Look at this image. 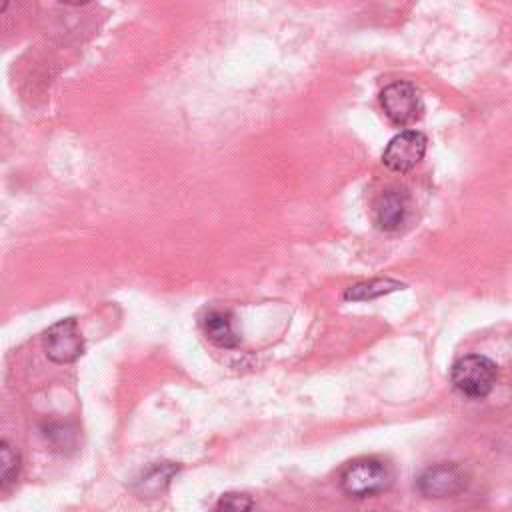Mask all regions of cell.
Wrapping results in <instances>:
<instances>
[{"instance_id":"obj_5","label":"cell","mask_w":512,"mask_h":512,"mask_svg":"<svg viewBox=\"0 0 512 512\" xmlns=\"http://www.w3.org/2000/svg\"><path fill=\"white\" fill-rule=\"evenodd\" d=\"M426 154V136L418 130L396 134L382 152V162L394 172H410Z\"/></svg>"},{"instance_id":"obj_1","label":"cell","mask_w":512,"mask_h":512,"mask_svg":"<svg viewBox=\"0 0 512 512\" xmlns=\"http://www.w3.org/2000/svg\"><path fill=\"white\" fill-rule=\"evenodd\" d=\"M390 470L378 458L352 460L340 474V486L344 494L352 498H368L384 492L390 486Z\"/></svg>"},{"instance_id":"obj_7","label":"cell","mask_w":512,"mask_h":512,"mask_svg":"<svg viewBox=\"0 0 512 512\" xmlns=\"http://www.w3.org/2000/svg\"><path fill=\"white\" fill-rule=\"evenodd\" d=\"M408 206H410V198H408L406 190H400V188L386 190L384 194H380V198H378V202L374 206L376 224L382 230H396V228H400V224L406 220Z\"/></svg>"},{"instance_id":"obj_2","label":"cell","mask_w":512,"mask_h":512,"mask_svg":"<svg viewBox=\"0 0 512 512\" xmlns=\"http://www.w3.org/2000/svg\"><path fill=\"white\" fill-rule=\"evenodd\" d=\"M454 388L468 398H484L496 384V364L480 354H468L450 370Z\"/></svg>"},{"instance_id":"obj_13","label":"cell","mask_w":512,"mask_h":512,"mask_svg":"<svg viewBox=\"0 0 512 512\" xmlns=\"http://www.w3.org/2000/svg\"><path fill=\"white\" fill-rule=\"evenodd\" d=\"M66 4H72V6H80V4H88L90 0H62Z\"/></svg>"},{"instance_id":"obj_4","label":"cell","mask_w":512,"mask_h":512,"mask_svg":"<svg viewBox=\"0 0 512 512\" xmlns=\"http://www.w3.org/2000/svg\"><path fill=\"white\" fill-rule=\"evenodd\" d=\"M44 352L56 364H70L84 352V338L76 318H62L44 332Z\"/></svg>"},{"instance_id":"obj_3","label":"cell","mask_w":512,"mask_h":512,"mask_svg":"<svg viewBox=\"0 0 512 512\" xmlns=\"http://www.w3.org/2000/svg\"><path fill=\"white\" fill-rule=\"evenodd\" d=\"M380 104L388 120L396 126H408L422 116V98L418 88L408 80H396L380 92Z\"/></svg>"},{"instance_id":"obj_12","label":"cell","mask_w":512,"mask_h":512,"mask_svg":"<svg viewBox=\"0 0 512 512\" xmlns=\"http://www.w3.org/2000/svg\"><path fill=\"white\" fill-rule=\"evenodd\" d=\"M250 508H254L252 498L240 492H228L216 504V510H250Z\"/></svg>"},{"instance_id":"obj_10","label":"cell","mask_w":512,"mask_h":512,"mask_svg":"<svg viewBox=\"0 0 512 512\" xmlns=\"http://www.w3.org/2000/svg\"><path fill=\"white\" fill-rule=\"evenodd\" d=\"M402 288V284H398L396 280L384 278V280H370V282H360L356 286H350L344 294L346 300H370L382 294H388L392 290Z\"/></svg>"},{"instance_id":"obj_9","label":"cell","mask_w":512,"mask_h":512,"mask_svg":"<svg viewBox=\"0 0 512 512\" xmlns=\"http://www.w3.org/2000/svg\"><path fill=\"white\" fill-rule=\"evenodd\" d=\"M202 328L206 338L218 348H236L240 344V336L234 330L230 312H224V310L208 312L202 320Z\"/></svg>"},{"instance_id":"obj_8","label":"cell","mask_w":512,"mask_h":512,"mask_svg":"<svg viewBox=\"0 0 512 512\" xmlns=\"http://www.w3.org/2000/svg\"><path fill=\"white\" fill-rule=\"evenodd\" d=\"M178 470L180 466L174 462H156L136 478L134 492L140 498H156L168 488L170 480Z\"/></svg>"},{"instance_id":"obj_11","label":"cell","mask_w":512,"mask_h":512,"mask_svg":"<svg viewBox=\"0 0 512 512\" xmlns=\"http://www.w3.org/2000/svg\"><path fill=\"white\" fill-rule=\"evenodd\" d=\"M20 452L8 442L2 440L0 442V486L6 488L8 484H12L20 472Z\"/></svg>"},{"instance_id":"obj_6","label":"cell","mask_w":512,"mask_h":512,"mask_svg":"<svg viewBox=\"0 0 512 512\" xmlns=\"http://www.w3.org/2000/svg\"><path fill=\"white\" fill-rule=\"evenodd\" d=\"M466 486V474L456 464H436L422 472L418 478V490L428 498H446L462 492Z\"/></svg>"}]
</instances>
